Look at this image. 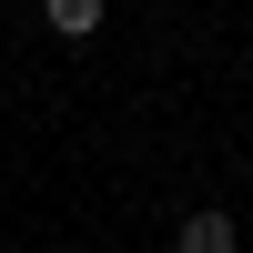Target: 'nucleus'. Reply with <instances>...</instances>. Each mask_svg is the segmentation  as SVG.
Returning a JSON list of instances; mask_svg holds the SVG:
<instances>
[{"label":"nucleus","mask_w":253,"mask_h":253,"mask_svg":"<svg viewBox=\"0 0 253 253\" xmlns=\"http://www.w3.org/2000/svg\"><path fill=\"white\" fill-rule=\"evenodd\" d=\"M172 253H243V223L223 213V203H213V213H182V233H172Z\"/></svg>","instance_id":"1"},{"label":"nucleus","mask_w":253,"mask_h":253,"mask_svg":"<svg viewBox=\"0 0 253 253\" xmlns=\"http://www.w3.org/2000/svg\"><path fill=\"white\" fill-rule=\"evenodd\" d=\"M41 10H51L61 41H91V31H101V0H41Z\"/></svg>","instance_id":"2"},{"label":"nucleus","mask_w":253,"mask_h":253,"mask_svg":"<svg viewBox=\"0 0 253 253\" xmlns=\"http://www.w3.org/2000/svg\"><path fill=\"white\" fill-rule=\"evenodd\" d=\"M31 253H41V243H31Z\"/></svg>","instance_id":"3"}]
</instances>
